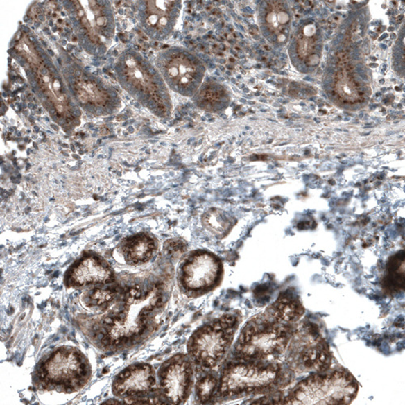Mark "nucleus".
<instances>
[{
  "label": "nucleus",
  "mask_w": 405,
  "mask_h": 405,
  "mask_svg": "<svg viewBox=\"0 0 405 405\" xmlns=\"http://www.w3.org/2000/svg\"><path fill=\"white\" fill-rule=\"evenodd\" d=\"M156 384L153 370L148 365H136L123 371L114 384V393L131 397L150 392Z\"/></svg>",
  "instance_id": "obj_13"
},
{
  "label": "nucleus",
  "mask_w": 405,
  "mask_h": 405,
  "mask_svg": "<svg viewBox=\"0 0 405 405\" xmlns=\"http://www.w3.org/2000/svg\"><path fill=\"white\" fill-rule=\"evenodd\" d=\"M303 312L301 303L295 298L284 296L274 302L265 314L281 324L291 325L300 319Z\"/></svg>",
  "instance_id": "obj_15"
},
{
  "label": "nucleus",
  "mask_w": 405,
  "mask_h": 405,
  "mask_svg": "<svg viewBox=\"0 0 405 405\" xmlns=\"http://www.w3.org/2000/svg\"><path fill=\"white\" fill-rule=\"evenodd\" d=\"M80 368L79 361L74 354H57L48 365V374L53 380L67 379L74 375Z\"/></svg>",
  "instance_id": "obj_18"
},
{
  "label": "nucleus",
  "mask_w": 405,
  "mask_h": 405,
  "mask_svg": "<svg viewBox=\"0 0 405 405\" xmlns=\"http://www.w3.org/2000/svg\"><path fill=\"white\" fill-rule=\"evenodd\" d=\"M157 67L173 90L193 98L204 82L206 69L191 52L173 48L158 57Z\"/></svg>",
  "instance_id": "obj_6"
},
{
  "label": "nucleus",
  "mask_w": 405,
  "mask_h": 405,
  "mask_svg": "<svg viewBox=\"0 0 405 405\" xmlns=\"http://www.w3.org/2000/svg\"><path fill=\"white\" fill-rule=\"evenodd\" d=\"M387 37H388V35H385L382 36V37H380L379 40H384V38Z\"/></svg>",
  "instance_id": "obj_28"
},
{
  "label": "nucleus",
  "mask_w": 405,
  "mask_h": 405,
  "mask_svg": "<svg viewBox=\"0 0 405 405\" xmlns=\"http://www.w3.org/2000/svg\"><path fill=\"white\" fill-rule=\"evenodd\" d=\"M109 270L104 267L98 260L87 258L77 266L72 273L74 282L79 284L92 282H105L110 278Z\"/></svg>",
  "instance_id": "obj_16"
},
{
  "label": "nucleus",
  "mask_w": 405,
  "mask_h": 405,
  "mask_svg": "<svg viewBox=\"0 0 405 405\" xmlns=\"http://www.w3.org/2000/svg\"><path fill=\"white\" fill-rule=\"evenodd\" d=\"M305 80L311 81V80H312V79L311 78L310 76H307V77H305Z\"/></svg>",
  "instance_id": "obj_24"
},
{
  "label": "nucleus",
  "mask_w": 405,
  "mask_h": 405,
  "mask_svg": "<svg viewBox=\"0 0 405 405\" xmlns=\"http://www.w3.org/2000/svg\"><path fill=\"white\" fill-rule=\"evenodd\" d=\"M331 27H332V28H335V27H336V24H332V26H331Z\"/></svg>",
  "instance_id": "obj_31"
},
{
  "label": "nucleus",
  "mask_w": 405,
  "mask_h": 405,
  "mask_svg": "<svg viewBox=\"0 0 405 405\" xmlns=\"http://www.w3.org/2000/svg\"><path fill=\"white\" fill-rule=\"evenodd\" d=\"M381 46H382L383 49H386V48H387V46L384 44L381 45Z\"/></svg>",
  "instance_id": "obj_29"
},
{
  "label": "nucleus",
  "mask_w": 405,
  "mask_h": 405,
  "mask_svg": "<svg viewBox=\"0 0 405 405\" xmlns=\"http://www.w3.org/2000/svg\"><path fill=\"white\" fill-rule=\"evenodd\" d=\"M291 325L264 314L245 325L236 343L239 360L273 361L284 353L291 341Z\"/></svg>",
  "instance_id": "obj_1"
},
{
  "label": "nucleus",
  "mask_w": 405,
  "mask_h": 405,
  "mask_svg": "<svg viewBox=\"0 0 405 405\" xmlns=\"http://www.w3.org/2000/svg\"><path fill=\"white\" fill-rule=\"evenodd\" d=\"M281 56L283 58V59H287V56L284 54H282Z\"/></svg>",
  "instance_id": "obj_27"
},
{
  "label": "nucleus",
  "mask_w": 405,
  "mask_h": 405,
  "mask_svg": "<svg viewBox=\"0 0 405 405\" xmlns=\"http://www.w3.org/2000/svg\"><path fill=\"white\" fill-rule=\"evenodd\" d=\"M141 294L137 291L131 293L126 307L110 331V336L115 341L128 340L141 334L146 329L148 316L157 307L160 302L157 292L149 293L146 298H139Z\"/></svg>",
  "instance_id": "obj_8"
},
{
  "label": "nucleus",
  "mask_w": 405,
  "mask_h": 405,
  "mask_svg": "<svg viewBox=\"0 0 405 405\" xmlns=\"http://www.w3.org/2000/svg\"><path fill=\"white\" fill-rule=\"evenodd\" d=\"M281 374V366L273 361L238 359L223 370L216 393L224 398L261 393L277 385Z\"/></svg>",
  "instance_id": "obj_3"
},
{
  "label": "nucleus",
  "mask_w": 405,
  "mask_h": 405,
  "mask_svg": "<svg viewBox=\"0 0 405 405\" xmlns=\"http://www.w3.org/2000/svg\"><path fill=\"white\" fill-rule=\"evenodd\" d=\"M193 370L191 359L178 355L164 366L159 374L164 395L173 404L186 402L193 387Z\"/></svg>",
  "instance_id": "obj_9"
},
{
  "label": "nucleus",
  "mask_w": 405,
  "mask_h": 405,
  "mask_svg": "<svg viewBox=\"0 0 405 405\" xmlns=\"http://www.w3.org/2000/svg\"><path fill=\"white\" fill-rule=\"evenodd\" d=\"M381 95V94H376V96H379Z\"/></svg>",
  "instance_id": "obj_35"
},
{
  "label": "nucleus",
  "mask_w": 405,
  "mask_h": 405,
  "mask_svg": "<svg viewBox=\"0 0 405 405\" xmlns=\"http://www.w3.org/2000/svg\"><path fill=\"white\" fill-rule=\"evenodd\" d=\"M288 6L278 1H263L260 3L259 17L263 35L276 47H281L289 33Z\"/></svg>",
  "instance_id": "obj_12"
},
{
  "label": "nucleus",
  "mask_w": 405,
  "mask_h": 405,
  "mask_svg": "<svg viewBox=\"0 0 405 405\" xmlns=\"http://www.w3.org/2000/svg\"><path fill=\"white\" fill-rule=\"evenodd\" d=\"M239 319L225 315L198 329L188 342L192 363L202 370H212L221 363L232 345Z\"/></svg>",
  "instance_id": "obj_4"
},
{
  "label": "nucleus",
  "mask_w": 405,
  "mask_h": 405,
  "mask_svg": "<svg viewBox=\"0 0 405 405\" xmlns=\"http://www.w3.org/2000/svg\"><path fill=\"white\" fill-rule=\"evenodd\" d=\"M388 283L393 288H403L404 286V252L395 255L389 262Z\"/></svg>",
  "instance_id": "obj_21"
},
{
  "label": "nucleus",
  "mask_w": 405,
  "mask_h": 405,
  "mask_svg": "<svg viewBox=\"0 0 405 405\" xmlns=\"http://www.w3.org/2000/svg\"><path fill=\"white\" fill-rule=\"evenodd\" d=\"M218 260L209 253H198L186 262L182 271L183 286L191 293H198L214 286L220 274Z\"/></svg>",
  "instance_id": "obj_11"
},
{
  "label": "nucleus",
  "mask_w": 405,
  "mask_h": 405,
  "mask_svg": "<svg viewBox=\"0 0 405 405\" xmlns=\"http://www.w3.org/2000/svg\"><path fill=\"white\" fill-rule=\"evenodd\" d=\"M219 379L214 374L205 373L196 379V398L200 404L208 403L218 390Z\"/></svg>",
  "instance_id": "obj_19"
},
{
  "label": "nucleus",
  "mask_w": 405,
  "mask_h": 405,
  "mask_svg": "<svg viewBox=\"0 0 405 405\" xmlns=\"http://www.w3.org/2000/svg\"><path fill=\"white\" fill-rule=\"evenodd\" d=\"M347 17H348V16H347V15L343 16L344 18H347Z\"/></svg>",
  "instance_id": "obj_36"
},
{
  "label": "nucleus",
  "mask_w": 405,
  "mask_h": 405,
  "mask_svg": "<svg viewBox=\"0 0 405 405\" xmlns=\"http://www.w3.org/2000/svg\"><path fill=\"white\" fill-rule=\"evenodd\" d=\"M393 30H394V28H389V31H393Z\"/></svg>",
  "instance_id": "obj_33"
},
{
  "label": "nucleus",
  "mask_w": 405,
  "mask_h": 405,
  "mask_svg": "<svg viewBox=\"0 0 405 405\" xmlns=\"http://www.w3.org/2000/svg\"><path fill=\"white\" fill-rule=\"evenodd\" d=\"M343 40H344L343 33H340V35H338V36H337V42H341Z\"/></svg>",
  "instance_id": "obj_23"
},
{
  "label": "nucleus",
  "mask_w": 405,
  "mask_h": 405,
  "mask_svg": "<svg viewBox=\"0 0 405 405\" xmlns=\"http://www.w3.org/2000/svg\"><path fill=\"white\" fill-rule=\"evenodd\" d=\"M370 66H372L373 67H375V64H371Z\"/></svg>",
  "instance_id": "obj_34"
},
{
  "label": "nucleus",
  "mask_w": 405,
  "mask_h": 405,
  "mask_svg": "<svg viewBox=\"0 0 405 405\" xmlns=\"http://www.w3.org/2000/svg\"><path fill=\"white\" fill-rule=\"evenodd\" d=\"M120 79L137 98L158 114L168 113L170 98L157 72L137 53L128 52L119 64Z\"/></svg>",
  "instance_id": "obj_5"
},
{
  "label": "nucleus",
  "mask_w": 405,
  "mask_h": 405,
  "mask_svg": "<svg viewBox=\"0 0 405 405\" xmlns=\"http://www.w3.org/2000/svg\"><path fill=\"white\" fill-rule=\"evenodd\" d=\"M325 50H326V51H329V45H326L325 46Z\"/></svg>",
  "instance_id": "obj_25"
},
{
  "label": "nucleus",
  "mask_w": 405,
  "mask_h": 405,
  "mask_svg": "<svg viewBox=\"0 0 405 405\" xmlns=\"http://www.w3.org/2000/svg\"><path fill=\"white\" fill-rule=\"evenodd\" d=\"M112 292L101 291L100 289V291H96L94 293L93 295H92V299L96 304L101 305V304L110 301V299L112 298Z\"/></svg>",
  "instance_id": "obj_22"
},
{
  "label": "nucleus",
  "mask_w": 405,
  "mask_h": 405,
  "mask_svg": "<svg viewBox=\"0 0 405 405\" xmlns=\"http://www.w3.org/2000/svg\"><path fill=\"white\" fill-rule=\"evenodd\" d=\"M155 249L153 241L146 235H139L130 239L125 245L124 257L132 264H141L148 261Z\"/></svg>",
  "instance_id": "obj_17"
},
{
  "label": "nucleus",
  "mask_w": 405,
  "mask_h": 405,
  "mask_svg": "<svg viewBox=\"0 0 405 405\" xmlns=\"http://www.w3.org/2000/svg\"><path fill=\"white\" fill-rule=\"evenodd\" d=\"M291 345V365L298 372H320L329 368L331 356L329 348L312 327H307L299 331Z\"/></svg>",
  "instance_id": "obj_7"
},
{
  "label": "nucleus",
  "mask_w": 405,
  "mask_h": 405,
  "mask_svg": "<svg viewBox=\"0 0 405 405\" xmlns=\"http://www.w3.org/2000/svg\"><path fill=\"white\" fill-rule=\"evenodd\" d=\"M193 98L198 107L210 112H218L224 109L229 101L223 87L212 81L203 83Z\"/></svg>",
  "instance_id": "obj_14"
},
{
  "label": "nucleus",
  "mask_w": 405,
  "mask_h": 405,
  "mask_svg": "<svg viewBox=\"0 0 405 405\" xmlns=\"http://www.w3.org/2000/svg\"><path fill=\"white\" fill-rule=\"evenodd\" d=\"M359 384L346 371L337 370L312 376L302 381L284 400V404H350L356 397Z\"/></svg>",
  "instance_id": "obj_2"
},
{
  "label": "nucleus",
  "mask_w": 405,
  "mask_h": 405,
  "mask_svg": "<svg viewBox=\"0 0 405 405\" xmlns=\"http://www.w3.org/2000/svg\"><path fill=\"white\" fill-rule=\"evenodd\" d=\"M293 27H297V26H298L297 21H293Z\"/></svg>",
  "instance_id": "obj_26"
},
{
  "label": "nucleus",
  "mask_w": 405,
  "mask_h": 405,
  "mask_svg": "<svg viewBox=\"0 0 405 405\" xmlns=\"http://www.w3.org/2000/svg\"><path fill=\"white\" fill-rule=\"evenodd\" d=\"M139 17L149 36L163 40L175 27L181 10L180 1H144L139 3Z\"/></svg>",
  "instance_id": "obj_10"
},
{
  "label": "nucleus",
  "mask_w": 405,
  "mask_h": 405,
  "mask_svg": "<svg viewBox=\"0 0 405 405\" xmlns=\"http://www.w3.org/2000/svg\"><path fill=\"white\" fill-rule=\"evenodd\" d=\"M390 38H392V40H394V38H395V35H392V36H390Z\"/></svg>",
  "instance_id": "obj_32"
},
{
  "label": "nucleus",
  "mask_w": 405,
  "mask_h": 405,
  "mask_svg": "<svg viewBox=\"0 0 405 405\" xmlns=\"http://www.w3.org/2000/svg\"><path fill=\"white\" fill-rule=\"evenodd\" d=\"M316 13L318 14V15H320V14H321V12L320 10H316Z\"/></svg>",
  "instance_id": "obj_30"
},
{
  "label": "nucleus",
  "mask_w": 405,
  "mask_h": 405,
  "mask_svg": "<svg viewBox=\"0 0 405 405\" xmlns=\"http://www.w3.org/2000/svg\"><path fill=\"white\" fill-rule=\"evenodd\" d=\"M203 225L215 235H223L230 228V223L228 216L223 212L218 209H211L203 216Z\"/></svg>",
  "instance_id": "obj_20"
}]
</instances>
